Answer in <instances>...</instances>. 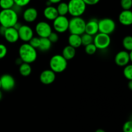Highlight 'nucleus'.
Returning a JSON list of instances; mask_svg holds the SVG:
<instances>
[{
    "mask_svg": "<svg viewBox=\"0 0 132 132\" xmlns=\"http://www.w3.org/2000/svg\"><path fill=\"white\" fill-rule=\"evenodd\" d=\"M52 31V26L48 22L44 21L38 22L35 27V32L39 38H48Z\"/></svg>",
    "mask_w": 132,
    "mask_h": 132,
    "instance_id": "9",
    "label": "nucleus"
},
{
    "mask_svg": "<svg viewBox=\"0 0 132 132\" xmlns=\"http://www.w3.org/2000/svg\"><path fill=\"white\" fill-rule=\"evenodd\" d=\"M119 21L122 25L130 26L132 24V12L131 10H122L119 15Z\"/></svg>",
    "mask_w": 132,
    "mask_h": 132,
    "instance_id": "17",
    "label": "nucleus"
},
{
    "mask_svg": "<svg viewBox=\"0 0 132 132\" xmlns=\"http://www.w3.org/2000/svg\"><path fill=\"white\" fill-rule=\"evenodd\" d=\"M28 43H29L32 47L34 48H36V50H37V49H38L40 45V38L39 37H37V36H36H36H34V37L30 40Z\"/></svg>",
    "mask_w": 132,
    "mask_h": 132,
    "instance_id": "30",
    "label": "nucleus"
},
{
    "mask_svg": "<svg viewBox=\"0 0 132 132\" xmlns=\"http://www.w3.org/2000/svg\"><path fill=\"white\" fill-rule=\"evenodd\" d=\"M1 89L4 91L9 92L12 90L15 86L14 77L10 74H4L0 77Z\"/></svg>",
    "mask_w": 132,
    "mask_h": 132,
    "instance_id": "12",
    "label": "nucleus"
},
{
    "mask_svg": "<svg viewBox=\"0 0 132 132\" xmlns=\"http://www.w3.org/2000/svg\"><path fill=\"white\" fill-rule=\"evenodd\" d=\"M18 15L12 9L0 11V26L5 28L14 27L18 22Z\"/></svg>",
    "mask_w": 132,
    "mask_h": 132,
    "instance_id": "2",
    "label": "nucleus"
},
{
    "mask_svg": "<svg viewBox=\"0 0 132 132\" xmlns=\"http://www.w3.org/2000/svg\"><path fill=\"white\" fill-rule=\"evenodd\" d=\"M43 15L47 20L54 21L58 16V13L56 7L50 5L46 6L43 10Z\"/></svg>",
    "mask_w": 132,
    "mask_h": 132,
    "instance_id": "18",
    "label": "nucleus"
},
{
    "mask_svg": "<svg viewBox=\"0 0 132 132\" xmlns=\"http://www.w3.org/2000/svg\"><path fill=\"white\" fill-rule=\"evenodd\" d=\"M51 4H58L60 2H61L62 0H47Z\"/></svg>",
    "mask_w": 132,
    "mask_h": 132,
    "instance_id": "36",
    "label": "nucleus"
},
{
    "mask_svg": "<svg viewBox=\"0 0 132 132\" xmlns=\"http://www.w3.org/2000/svg\"><path fill=\"white\" fill-rule=\"evenodd\" d=\"M14 5V0H0V7L2 10L11 9Z\"/></svg>",
    "mask_w": 132,
    "mask_h": 132,
    "instance_id": "25",
    "label": "nucleus"
},
{
    "mask_svg": "<svg viewBox=\"0 0 132 132\" xmlns=\"http://www.w3.org/2000/svg\"><path fill=\"white\" fill-rule=\"evenodd\" d=\"M2 98H3V93H2V92L0 90V101L2 99Z\"/></svg>",
    "mask_w": 132,
    "mask_h": 132,
    "instance_id": "41",
    "label": "nucleus"
},
{
    "mask_svg": "<svg viewBox=\"0 0 132 132\" xmlns=\"http://www.w3.org/2000/svg\"><path fill=\"white\" fill-rule=\"evenodd\" d=\"M122 45L126 51H132V37L131 36H126L122 40Z\"/></svg>",
    "mask_w": 132,
    "mask_h": 132,
    "instance_id": "24",
    "label": "nucleus"
},
{
    "mask_svg": "<svg viewBox=\"0 0 132 132\" xmlns=\"http://www.w3.org/2000/svg\"><path fill=\"white\" fill-rule=\"evenodd\" d=\"M1 82H0V90H1Z\"/></svg>",
    "mask_w": 132,
    "mask_h": 132,
    "instance_id": "42",
    "label": "nucleus"
},
{
    "mask_svg": "<svg viewBox=\"0 0 132 132\" xmlns=\"http://www.w3.org/2000/svg\"><path fill=\"white\" fill-rule=\"evenodd\" d=\"M56 9L59 15L66 16V15L68 14V6L67 3L60 2L58 3Z\"/></svg>",
    "mask_w": 132,
    "mask_h": 132,
    "instance_id": "23",
    "label": "nucleus"
},
{
    "mask_svg": "<svg viewBox=\"0 0 132 132\" xmlns=\"http://www.w3.org/2000/svg\"><path fill=\"white\" fill-rule=\"evenodd\" d=\"M92 36H94L99 33L98 21L96 19H91L86 23L85 32Z\"/></svg>",
    "mask_w": 132,
    "mask_h": 132,
    "instance_id": "16",
    "label": "nucleus"
},
{
    "mask_svg": "<svg viewBox=\"0 0 132 132\" xmlns=\"http://www.w3.org/2000/svg\"><path fill=\"white\" fill-rule=\"evenodd\" d=\"M99 25V32L105 34H112L114 32L116 29V23L111 18H103L98 21Z\"/></svg>",
    "mask_w": 132,
    "mask_h": 132,
    "instance_id": "7",
    "label": "nucleus"
},
{
    "mask_svg": "<svg viewBox=\"0 0 132 132\" xmlns=\"http://www.w3.org/2000/svg\"><path fill=\"white\" fill-rule=\"evenodd\" d=\"M121 6L124 10H130L132 6V0H121Z\"/></svg>",
    "mask_w": 132,
    "mask_h": 132,
    "instance_id": "29",
    "label": "nucleus"
},
{
    "mask_svg": "<svg viewBox=\"0 0 132 132\" xmlns=\"http://www.w3.org/2000/svg\"><path fill=\"white\" fill-rule=\"evenodd\" d=\"M68 6V14L72 17H81L86 10V5L82 0H70Z\"/></svg>",
    "mask_w": 132,
    "mask_h": 132,
    "instance_id": "5",
    "label": "nucleus"
},
{
    "mask_svg": "<svg viewBox=\"0 0 132 132\" xmlns=\"http://www.w3.org/2000/svg\"><path fill=\"white\" fill-rule=\"evenodd\" d=\"M122 131L123 132H132V121L131 120L125 122L122 127Z\"/></svg>",
    "mask_w": 132,
    "mask_h": 132,
    "instance_id": "33",
    "label": "nucleus"
},
{
    "mask_svg": "<svg viewBox=\"0 0 132 132\" xmlns=\"http://www.w3.org/2000/svg\"><path fill=\"white\" fill-rule=\"evenodd\" d=\"M61 55L67 61L72 60L76 55V49L70 45H67L63 48Z\"/></svg>",
    "mask_w": 132,
    "mask_h": 132,
    "instance_id": "19",
    "label": "nucleus"
},
{
    "mask_svg": "<svg viewBox=\"0 0 132 132\" xmlns=\"http://www.w3.org/2000/svg\"><path fill=\"white\" fill-rule=\"evenodd\" d=\"M112 39L109 35L99 32L94 36L93 43L97 50H104L108 48L110 46Z\"/></svg>",
    "mask_w": 132,
    "mask_h": 132,
    "instance_id": "6",
    "label": "nucleus"
},
{
    "mask_svg": "<svg viewBox=\"0 0 132 132\" xmlns=\"http://www.w3.org/2000/svg\"><path fill=\"white\" fill-rule=\"evenodd\" d=\"M50 69L55 73H62L67 69L68 61L62 56L61 54L54 55L49 61Z\"/></svg>",
    "mask_w": 132,
    "mask_h": 132,
    "instance_id": "3",
    "label": "nucleus"
},
{
    "mask_svg": "<svg viewBox=\"0 0 132 132\" xmlns=\"http://www.w3.org/2000/svg\"><path fill=\"white\" fill-rule=\"evenodd\" d=\"M37 17H38V12L37 9L34 7L27 8L23 12V19L27 23H33L37 19Z\"/></svg>",
    "mask_w": 132,
    "mask_h": 132,
    "instance_id": "15",
    "label": "nucleus"
},
{
    "mask_svg": "<svg viewBox=\"0 0 132 132\" xmlns=\"http://www.w3.org/2000/svg\"><path fill=\"white\" fill-rule=\"evenodd\" d=\"M69 26V19L67 16L58 15L52 24V29L55 32L63 34L68 30Z\"/></svg>",
    "mask_w": 132,
    "mask_h": 132,
    "instance_id": "8",
    "label": "nucleus"
},
{
    "mask_svg": "<svg viewBox=\"0 0 132 132\" xmlns=\"http://www.w3.org/2000/svg\"><path fill=\"white\" fill-rule=\"evenodd\" d=\"M14 4L19 7H24L27 6L30 3L31 0H14Z\"/></svg>",
    "mask_w": 132,
    "mask_h": 132,
    "instance_id": "32",
    "label": "nucleus"
},
{
    "mask_svg": "<svg viewBox=\"0 0 132 132\" xmlns=\"http://www.w3.org/2000/svg\"><path fill=\"white\" fill-rule=\"evenodd\" d=\"M95 132H106L105 131H104V130H103V129H97V130H96Z\"/></svg>",
    "mask_w": 132,
    "mask_h": 132,
    "instance_id": "40",
    "label": "nucleus"
},
{
    "mask_svg": "<svg viewBox=\"0 0 132 132\" xmlns=\"http://www.w3.org/2000/svg\"><path fill=\"white\" fill-rule=\"evenodd\" d=\"M5 30H6V28L0 26V34H1V36H3L4 33H5Z\"/></svg>",
    "mask_w": 132,
    "mask_h": 132,
    "instance_id": "37",
    "label": "nucleus"
},
{
    "mask_svg": "<svg viewBox=\"0 0 132 132\" xmlns=\"http://www.w3.org/2000/svg\"><path fill=\"white\" fill-rule=\"evenodd\" d=\"M15 63H16V64H18V66H19L23 63V61H22V60L20 58L18 57V59H16V60H15Z\"/></svg>",
    "mask_w": 132,
    "mask_h": 132,
    "instance_id": "38",
    "label": "nucleus"
},
{
    "mask_svg": "<svg viewBox=\"0 0 132 132\" xmlns=\"http://www.w3.org/2000/svg\"><path fill=\"white\" fill-rule=\"evenodd\" d=\"M3 37L9 43H15L19 39L18 30L15 29L14 27L6 28Z\"/></svg>",
    "mask_w": 132,
    "mask_h": 132,
    "instance_id": "14",
    "label": "nucleus"
},
{
    "mask_svg": "<svg viewBox=\"0 0 132 132\" xmlns=\"http://www.w3.org/2000/svg\"><path fill=\"white\" fill-rule=\"evenodd\" d=\"M52 43L48 38H40V45L38 49L42 52H48L52 48Z\"/></svg>",
    "mask_w": 132,
    "mask_h": 132,
    "instance_id": "22",
    "label": "nucleus"
},
{
    "mask_svg": "<svg viewBox=\"0 0 132 132\" xmlns=\"http://www.w3.org/2000/svg\"><path fill=\"white\" fill-rule=\"evenodd\" d=\"M128 86L130 90H132V81H129L128 84Z\"/></svg>",
    "mask_w": 132,
    "mask_h": 132,
    "instance_id": "39",
    "label": "nucleus"
},
{
    "mask_svg": "<svg viewBox=\"0 0 132 132\" xmlns=\"http://www.w3.org/2000/svg\"><path fill=\"white\" fill-rule=\"evenodd\" d=\"M32 67L30 64L23 63L19 66V72L23 77H28L32 73Z\"/></svg>",
    "mask_w": 132,
    "mask_h": 132,
    "instance_id": "21",
    "label": "nucleus"
},
{
    "mask_svg": "<svg viewBox=\"0 0 132 132\" xmlns=\"http://www.w3.org/2000/svg\"><path fill=\"white\" fill-rule=\"evenodd\" d=\"M56 79V73L50 69H46L43 71L39 76V80L43 85H49L52 84Z\"/></svg>",
    "mask_w": 132,
    "mask_h": 132,
    "instance_id": "13",
    "label": "nucleus"
},
{
    "mask_svg": "<svg viewBox=\"0 0 132 132\" xmlns=\"http://www.w3.org/2000/svg\"><path fill=\"white\" fill-rule=\"evenodd\" d=\"M85 4L87 5H97L100 1V0H82Z\"/></svg>",
    "mask_w": 132,
    "mask_h": 132,
    "instance_id": "35",
    "label": "nucleus"
},
{
    "mask_svg": "<svg viewBox=\"0 0 132 132\" xmlns=\"http://www.w3.org/2000/svg\"><path fill=\"white\" fill-rule=\"evenodd\" d=\"M68 45L74 48H78L80 46H82L81 43V36L76 34H70L68 36Z\"/></svg>",
    "mask_w": 132,
    "mask_h": 132,
    "instance_id": "20",
    "label": "nucleus"
},
{
    "mask_svg": "<svg viewBox=\"0 0 132 132\" xmlns=\"http://www.w3.org/2000/svg\"><path fill=\"white\" fill-rule=\"evenodd\" d=\"M123 75L128 81H132V65L129 64L124 67Z\"/></svg>",
    "mask_w": 132,
    "mask_h": 132,
    "instance_id": "27",
    "label": "nucleus"
},
{
    "mask_svg": "<svg viewBox=\"0 0 132 132\" xmlns=\"http://www.w3.org/2000/svg\"><path fill=\"white\" fill-rule=\"evenodd\" d=\"M81 43L83 46H86L88 45L93 43L94 41V36H92L88 34L84 33L81 36Z\"/></svg>",
    "mask_w": 132,
    "mask_h": 132,
    "instance_id": "26",
    "label": "nucleus"
},
{
    "mask_svg": "<svg viewBox=\"0 0 132 132\" xmlns=\"http://www.w3.org/2000/svg\"><path fill=\"white\" fill-rule=\"evenodd\" d=\"M8 52L7 47L3 44L0 43V59L5 57Z\"/></svg>",
    "mask_w": 132,
    "mask_h": 132,
    "instance_id": "34",
    "label": "nucleus"
},
{
    "mask_svg": "<svg viewBox=\"0 0 132 132\" xmlns=\"http://www.w3.org/2000/svg\"><path fill=\"white\" fill-rule=\"evenodd\" d=\"M19 57L23 63H31L36 61L37 57V50L32 47L28 43H24L19 48Z\"/></svg>",
    "mask_w": 132,
    "mask_h": 132,
    "instance_id": "1",
    "label": "nucleus"
},
{
    "mask_svg": "<svg viewBox=\"0 0 132 132\" xmlns=\"http://www.w3.org/2000/svg\"><path fill=\"white\" fill-rule=\"evenodd\" d=\"M86 21L81 17H72L69 19L68 31L70 34L81 36L85 32Z\"/></svg>",
    "mask_w": 132,
    "mask_h": 132,
    "instance_id": "4",
    "label": "nucleus"
},
{
    "mask_svg": "<svg viewBox=\"0 0 132 132\" xmlns=\"http://www.w3.org/2000/svg\"><path fill=\"white\" fill-rule=\"evenodd\" d=\"M85 51L88 55H94L97 51V49L95 47L94 43H91L90 45H88L85 46Z\"/></svg>",
    "mask_w": 132,
    "mask_h": 132,
    "instance_id": "28",
    "label": "nucleus"
},
{
    "mask_svg": "<svg viewBox=\"0 0 132 132\" xmlns=\"http://www.w3.org/2000/svg\"><path fill=\"white\" fill-rule=\"evenodd\" d=\"M48 39L49 41L53 44V43H57L58 41H59V35H58V34L57 33V32H53L52 31V32L50 34V36L48 37Z\"/></svg>",
    "mask_w": 132,
    "mask_h": 132,
    "instance_id": "31",
    "label": "nucleus"
},
{
    "mask_svg": "<svg viewBox=\"0 0 132 132\" xmlns=\"http://www.w3.org/2000/svg\"><path fill=\"white\" fill-rule=\"evenodd\" d=\"M18 31L19 39L24 43H28L34 36L33 29L27 24H22Z\"/></svg>",
    "mask_w": 132,
    "mask_h": 132,
    "instance_id": "11",
    "label": "nucleus"
},
{
    "mask_svg": "<svg viewBox=\"0 0 132 132\" xmlns=\"http://www.w3.org/2000/svg\"><path fill=\"white\" fill-rule=\"evenodd\" d=\"M132 61V52L121 50L116 54L114 58L116 64L119 67H125Z\"/></svg>",
    "mask_w": 132,
    "mask_h": 132,
    "instance_id": "10",
    "label": "nucleus"
}]
</instances>
